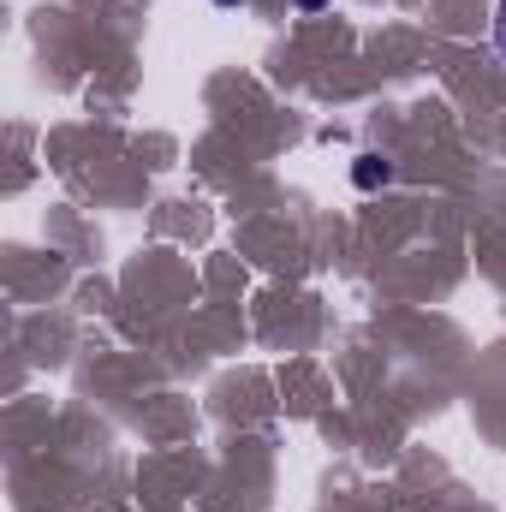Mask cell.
Here are the masks:
<instances>
[{
    "instance_id": "obj_4",
    "label": "cell",
    "mask_w": 506,
    "mask_h": 512,
    "mask_svg": "<svg viewBox=\"0 0 506 512\" xmlns=\"http://www.w3.org/2000/svg\"><path fill=\"white\" fill-rule=\"evenodd\" d=\"M215 6H245V0H215Z\"/></svg>"
},
{
    "instance_id": "obj_2",
    "label": "cell",
    "mask_w": 506,
    "mask_h": 512,
    "mask_svg": "<svg viewBox=\"0 0 506 512\" xmlns=\"http://www.w3.org/2000/svg\"><path fill=\"white\" fill-rule=\"evenodd\" d=\"M495 48H501V60H506V0L495 6Z\"/></svg>"
},
{
    "instance_id": "obj_3",
    "label": "cell",
    "mask_w": 506,
    "mask_h": 512,
    "mask_svg": "<svg viewBox=\"0 0 506 512\" xmlns=\"http://www.w3.org/2000/svg\"><path fill=\"white\" fill-rule=\"evenodd\" d=\"M292 6H304V12H322V6H328V0H292Z\"/></svg>"
},
{
    "instance_id": "obj_1",
    "label": "cell",
    "mask_w": 506,
    "mask_h": 512,
    "mask_svg": "<svg viewBox=\"0 0 506 512\" xmlns=\"http://www.w3.org/2000/svg\"><path fill=\"white\" fill-rule=\"evenodd\" d=\"M352 179H358V191H376V185H387V179H393V167H387V161H376V155H358Z\"/></svg>"
}]
</instances>
